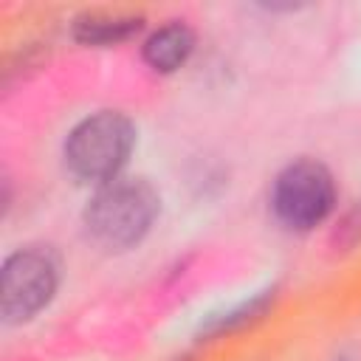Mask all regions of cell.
<instances>
[{
    "instance_id": "cell-1",
    "label": "cell",
    "mask_w": 361,
    "mask_h": 361,
    "mask_svg": "<svg viewBox=\"0 0 361 361\" xmlns=\"http://www.w3.org/2000/svg\"><path fill=\"white\" fill-rule=\"evenodd\" d=\"M161 212V195L147 178H116L102 183L85 206V231L104 251L138 245Z\"/></svg>"
},
{
    "instance_id": "cell-2",
    "label": "cell",
    "mask_w": 361,
    "mask_h": 361,
    "mask_svg": "<svg viewBox=\"0 0 361 361\" xmlns=\"http://www.w3.org/2000/svg\"><path fill=\"white\" fill-rule=\"evenodd\" d=\"M135 127L118 110H99L82 118L65 138V166L85 183L116 180L133 152Z\"/></svg>"
},
{
    "instance_id": "cell-3",
    "label": "cell",
    "mask_w": 361,
    "mask_h": 361,
    "mask_svg": "<svg viewBox=\"0 0 361 361\" xmlns=\"http://www.w3.org/2000/svg\"><path fill=\"white\" fill-rule=\"evenodd\" d=\"M59 288V257L48 245H25L3 259L0 313L6 324H23L37 316Z\"/></svg>"
},
{
    "instance_id": "cell-4",
    "label": "cell",
    "mask_w": 361,
    "mask_h": 361,
    "mask_svg": "<svg viewBox=\"0 0 361 361\" xmlns=\"http://www.w3.org/2000/svg\"><path fill=\"white\" fill-rule=\"evenodd\" d=\"M336 206V180L322 161L299 158L288 164L271 189L274 217L290 231H310L330 217Z\"/></svg>"
},
{
    "instance_id": "cell-5",
    "label": "cell",
    "mask_w": 361,
    "mask_h": 361,
    "mask_svg": "<svg viewBox=\"0 0 361 361\" xmlns=\"http://www.w3.org/2000/svg\"><path fill=\"white\" fill-rule=\"evenodd\" d=\"M192 51H195V31L180 20H169L166 25L155 28L141 45L144 62L158 73L178 71L192 56Z\"/></svg>"
},
{
    "instance_id": "cell-6",
    "label": "cell",
    "mask_w": 361,
    "mask_h": 361,
    "mask_svg": "<svg viewBox=\"0 0 361 361\" xmlns=\"http://www.w3.org/2000/svg\"><path fill=\"white\" fill-rule=\"evenodd\" d=\"M138 14H107L93 11L73 20V39L82 45H118L141 31Z\"/></svg>"
},
{
    "instance_id": "cell-7",
    "label": "cell",
    "mask_w": 361,
    "mask_h": 361,
    "mask_svg": "<svg viewBox=\"0 0 361 361\" xmlns=\"http://www.w3.org/2000/svg\"><path fill=\"white\" fill-rule=\"evenodd\" d=\"M271 302H274V288H271V290H259V293H254L248 302H240L237 307H231V310H226V313H220V316H212V322H209L200 333H203V336H223V333L240 330V327L251 324L254 319H259V316L268 310Z\"/></svg>"
}]
</instances>
